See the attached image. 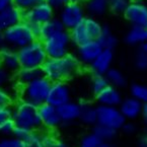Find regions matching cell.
Returning a JSON list of instances; mask_svg holds the SVG:
<instances>
[{"label":"cell","mask_w":147,"mask_h":147,"mask_svg":"<svg viewBox=\"0 0 147 147\" xmlns=\"http://www.w3.org/2000/svg\"><path fill=\"white\" fill-rule=\"evenodd\" d=\"M97 147H114L110 142H102Z\"/></svg>","instance_id":"48"},{"label":"cell","mask_w":147,"mask_h":147,"mask_svg":"<svg viewBox=\"0 0 147 147\" xmlns=\"http://www.w3.org/2000/svg\"><path fill=\"white\" fill-rule=\"evenodd\" d=\"M11 79V72L7 71L0 65V87L5 86Z\"/></svg>","instance_id":"42"},{"label":"cell","mask_w":147,"mask_h":147,"mask_svg":"<svg viewBox=\"0 0 147 147\" xmlns=\"http://www.w3.org/2000/svg\"><path fill=\"white\" fill-rule=\"evenodd\" d=\"M102 143L100 140L93 132L85 134L79 141V147H97Z\"/></svg>","instance_id":"36"},{"label":"cell","mask_w":147,"mask_h":147,"mask_svg":"<svg viewBox=\"0 0 147 147\" xmlns=\"http://www.w3.org/2000/svg\"><path fill=\"white\" fill-rule=\"evenodd\" d=\"M119 109L124 118L129 121H133L143 115V104L133 96H128L123 98L120 104Z\"/></svg>","instance_id":"15"},{"label":"cell","mask_w":147,"mask_h":147,"mask_svg":"<svg viewBox=\"0 0 147 147\" xmlns=\"http://www.w3.org/2000/svg\"><path fill=\"white\" fill-rule=\"evenodd\" d=\"M125 122L126 119L122 115L119 107L97 106V124L118 131L122 129Z\"/></svg>","instance_id":"8"},{"label":"cell","mask_w":147,"mask_h":147,"mask_svg":"<svg viewBox=\"0 0 147 147\" xmlns=\"http://www.w3.org/2000/svg\"><path fill=\"white\" fill-rule=\"evenodd\" d=\"M14 104V96L10 90L4 86L0 87V108L12 107Z\"/></svg>","instance_id":"35"},{"label":"cell","mask_w":147,"mask_h":147,"mask_svg":"<svg viewBox=\"0 0 147 147\" xmlns=\"http://www.w3.org/2000/svg\"><path fill=\"white\" fill-rule=\"evenodd\" d=\"M106 76L110 85L118 87V88H121V87L125 86L126 83H127V79H126L125 74L120 69H118V68L115 67L111 68L110 71L106 74Z\"/></svg>","instance_id":"28"},{"label":"cell","mask_w":147,"mask_h":147,"mask_svg":"<svg viewBox=\"0 0 147 147\" xmlns=\"http://www.w3.org/2000/svg\"><path fill=\"white\" fill-rule=\"evenodd\" d=\"M24 20V12L11 5L0 12V30L5 32L9 28Z\"/></svg>","instance_id":"17"},{"label":"cell","mask_w":147,"mask_h":147,"mask_svg":"<svg viewBox=\"0 0 147 147\" xmlns=\"http://www.w3.org/2000/svg\"><path fill=\"white\" fill-rule=\"evenodd\" d=\"M4 38L7 47L14 50H20L38 39L32 26L24 20L5 30Z\"/></svg>","instance_id":"5"},{"label":"cell","mask_w":147,"mask_h":147,"mask_svg":"<svg viewBox=\"0 0 147 147\" xmlns=\"http://www.w3.org/2000/svg\"><path fill=\"white\" fill-rule=\"evenodd\" d=\"M44 0H12V5L18 8L22 12L32 9L39 3H41Z\"/></svg>","instance_id":"37"},{"label":"cell","mask_w":147,"mask_h":147,"mask_svg":"<svg viewBox=\"0 0 147 147\" xmlns=\"http://www.w3.org/2000/svg\"><path fill=\"white\" fill-rule=\"evenodd\" d=\"M69 35L72 42V45L75 46V47H78V46L90 41L88 32H87L86 28H85L84 24L82 22L80 24H78V26H76L72 30H70Z\"/></svg>","instance_id":"26"},{"label":"cell","mask_w":147,"mask_h":147,"mask_svg":"<svg viewBox=\"0 0 147 147\" xmlns=\"http://www.w3.org/2000/svg\"><path fill=\"white\" fill-rule=\"evenodd\" d=\"M70 100H71V88L69 84L64 81L52 82L47 98L48 104L59 108Z\"/></svg>","instance_id":"12"},{"label":"cell","mask_w":147,"mask_h":147,"mask_svg":"<svg viewBox=\"0 0 147 147\" xmlns=\"http://www.w3.org/2000/svg\"><path fill=\"white\" fill-rule=\"evenodd\" d=\"M125 42L131 46H140L147 43V28L131 26L125 35Z\"/></svg>","instance_id":"20"},{"label":"cell","mask_w":147,"mask_h":147,"mask_svg":"<svg viewBox=\"0 0 147 147\" xmlns=\"http://www.w3.org/2000/svg\"><path fill=\"white\" fill-rule=\"evenodd\" d=\"M82 24H84L90 40H97L100 38V34H102V32L104 26H102V22L98 20V18H92V16H88V15H87L86 18H84V20L82 22Z\"/></svg>","instance_id":"27"},{"label":"cell","mask_w":147,"mask_h":147,"mask_svg":"<svg viewBox=\"0 0 147 147\" xmlns=\"http://www.w3.org/2000/svg\"><path fill=\"white\" fill-rule=\"evenodd\" d=\"M81 68L76 55L70 53L60 58H48L42 67V72L51 82H67L79 73Z\"/></svg>","instance_id":"1"},{"label":"cell","mask_w":147,"mask_h":147,"mask_svg":"<svg viewBox=\"0 0 147 147\" xmlns=\"http://www.w3.org/2000/svg\"><path fill=\"white\" fill-rule=\"evenodd\" d=\"M15 127H16V125H15L12 118L5 120L0 124V135H2L3 137L12 136Z\"/></svg>","instance_id":"39"},{"label":"cell","mask_w":147,"mask_h":147,"mask_svg":"<svg viewBox=\"0 0 147 147\" xmlns=\"http://www.w3.org/2000/svg\"><path fill=\"white\" fill-rule=\"evenodd\" d=\"M96 102L100 106L108 107H119L123 100V96L120 91V88L109 85L100 93L96 95Z\"/></svg>","instance_id":"16"},{"label":"cell","mask_w":147,"mask_h":147,"mask_svg":"<svg viewBox=\"0 0 147 147\" xmlns=\"http://www.w3.org/2000/svg\"><path fill=\"white\" fill-rule=\"evenodd\" d=\"M131 0H108L109 11L115 14H124Z\"/></svg>","instance_id":"34"},{"label":"cell","mask_w":147,"mask_h":147,"mask_svg":"<svg viewBox=\"0 0 147 147\" xmlns=\"http://www.w3.org/2000/svg\"><path fill=\"white\" fill-rule=\"evenodd\" d=\"M141 50L144 51L145 53H147V43L145 44V45H143L142 47H141Z\"/></svg>","instance_id":"51"},{"label":"cell","mask_w":147,"mask_h":147,"mask_svg":"<svg viewBox=\"0 0 147 147\" xmlns=\"http://www.w3.org/2000/svg\"><path fill=\"white\" fill-rule=\"evenodd\" d=\"M18 55L20 67L42 69L43 65L48 60L43 41L40 39L35 40L28 45L20 48L18 50Z\"/></svg>","instance_id":"3"},{"label":"cell","mask_w":147,"mask_h":147,"mask_svg":"<svg viewBox=\"0 0 147 147\" xmlns=\"http://www.w3.org/2000/svg\"><path fill=\"white\" fill-rule=\"evenodd\" d=\"M114 58H115L114 51L104 49L88 67L89 71L93 75H106L111 68H113Z\"/></svg>","instance_id":"14"},{"label":"cell","mask_w":147,"mask_h":147,"mask_svg":"<svg viewBox=\"0 0 147 147\" xmlns=\"http://www.w3.org/2000/svg\"><path fill=\"white\" fill-rule=\"evenodd\" d=\"M131 96L135 97L142 104L147 102V85L142 83H134L130 87Z\"/></svg>","instance_id":"32"},{"label":"cell","mask_w":147,"mask_h":147,"mask_svg":"<svg viewBox=\"0 0 147 147\" xmlns=\"http://www.w3.org/2000/svg\"><path fill=\"white\" fill-rule=\"evenodd\" d=\"M0 147H24V141L14 136H7L0 139Z\"/></svg>","instance_id":"40"},{"label":"cell","mask_w":147,"mask_h":147,"mask_svg":"<svg viewBox=\"0 0 147 147\" xmlns=\"http://www.w3.org/2000/svg\"><path fill=\"white\" fill-rule=\"evenodd\" d=\"M123 15L131 26L147 28V1L131 0Z\"/></svg>","instance_id":"9"},{"label":"cell","mask_w":147,"mask_h":147,"mask_svg":"<svg viewBox=\"0 0 147 147\" xmlns=\"http://www.w3.org/2000/svg\"><path fill=\"white\" fill-rule=\"evenodd\" d=\"M86 15L92 18L104 16L109 11L108 0H86L84 4Z\"/></svg>","instance_id":"22"},{"label":"cell","mask_w":147,"mask_h":147,"mask_svg":"<svg viewBox=\"0 0 147 147\" xmlns=\"http://www.w3.org/2000/svg\"><path fill=\"white\" fill-rule=\"evenodd\" d=\"M55 16L56 11L45 1H42L32 9L24 12V22L30 26H42Z\"/></svg>","instance_id":"10"},{"label":"cell","mask_w":147,"mask_h":147,"mask_svg":"<svg viewBox=\"0 0 147 147\" xmlns=\"http://www.w3.org/2000/svg\"><path fill=\"white\" fill-rule=\"evenodd\" d=\"M69 2H73V3H80V4H84L86 0H68Z\"/></svg>","instance_id":"50"},{"label":"cell","mask_w":147,"mask_h":147,"mask_svg":"<svg viewBox=\"0 0 147 147\" xmlns=\"http://www.w3.org/2000/svg\"><path fill=\"white\" fill-rule=\"evenodd\" d=\"M122 131H123L125 134L127 135H131V134H134L135 132H136V125H135L134 123H132V122H125V124L123 125V127H122Z\"/></svg>","instance_id":"45"},{"label":"cell","mask_w":147,"mask_h":147,"mask_svg":"<svg viewBox=\"0 0 147 147\" xmlns=\"http://www.w3.org/2000/svg\"><path fill=\"white\" fill-rule=\"evenodd\" d=\"M11 109H12L11 118L16 126L24 127L30 131H39L42 128L38 106L20 98L18 102L13 104Z\"/></svg>","instance_id":"2"},{"label":"cell","mask_w":147,"mask_h":147,"mask_svg":"<svg viewBox=\"0 0 147 147\" xmlns=\"http://www.w3.org/2000/svg\"><path fill=\"white\" fill-rule=\"evenodd\" d=\"M42 134H43V141L45 147H70V145L67 142L62 140L52 131H48V132L42 133Z\"/></svg>","instance_id":"30"},{"label":"cell","mask_w":147,"mask_h":147,"mask_svg":"<svg viewBox=\"0 0 147 147\" xmlns=\"http://www.w3.org/2000/svg\"><path fill=\"white\" fill-rule=\"evenodd\" d=\"M98 43L102 47V49H107V50H115V48L118 45V40L117 36L114 34L112 28L109 26H104L102 28V32L100 34V38L97 39Z\"/></svg>","instance_id":"25"},{"label":"cell","mask_w":147,"mask_h":147,"mask_svg":"<svg viewBox=\"0 0 147 147\" xmlns=\"http://www.w3.org/2000/svg\"><path fill=\"white\" fill-rule=\"evenodd\" d=\"M81 113L79 120L86 126H95L97 124V107L87 102H80Z\"/></svg>","instance_id":"23"},{"label":"cell","mask_w":147,"mask_h":147,"mask_svg":"<svg viewBox=\"0 0 147 147\" xmlns=\"http://www.w3.org/2000/svg\"><path fill=\"white\" fill-rule=\"evenodd\" d=\"M145 120V124H146V126H147V119H144Z\"/></svg>","instance_id":"53"},{"label":"cell","mask_w":147,"mask_h":147,"mask_svg":"<svg viewBox=\"0 0 147 147\" xmlns=\"http://www.w3.org/2000/svg\"><path fill=\"white\" fill-rule=\"evenodd\" d=\"M139 147H147V145H139Z\"/></svg>","instance_id":"52"},{"label":"cell","mask_w":147,"mask_h":147,"mask_svg":"<svg viewBox=\"0 0 147 147\" xmlns=\"http://www.w3.org/2000/svg\"><path fill=\"white\" fill-rule=\"evenodd\" d=\"M58 113L62 124H70L79 120L81 113V105L77 102H66L58 108Z\"/></svg>","instance_id":"19"},{"label":"cell","mask_w":147,"mask_h":147,"mask_svg":"<svg viewBox=\"0 0 147 147\" xmlns=\"http://www.w3.org/2000/svg\"><path fill=\"white\" fill-rule=\"evenodd\" d=\"M84 5L80 3L68 2L64 7L57 11V18L63 24L65 30H70L80 24L86 18Z\"/></svg>","instance_id":"7"},{"label":"cell","mask_w":147,"mask_h":147,"mask_svg":"<svg viewBox=\"0 0 147 147\" xmlns=\"http://www.w3.org/2000/svg\"><path fill=\"white\" fill-rule=\"evenodd\" d=\"M43 75L42 69L40 68H26L20 67L18 71L15 72L14 78L15 81L20 86L26 85L28 83L32 82V80L37 79Z\"/></svg>","instance_id":"21"},{"label":"cell","mask_w":147,"mask_h":147,"mask_svg":"<svg viewBox=\"0 0 147 147\" xmlns=\"http://www.w3.org/2000/svg\"><path fill=\"white\" fill-rule=\"evenodd\" d=\"M48 5H50L55 11L60 10L62 7H64L69 1L68 0H44Z\"/></svg>","instance_id":"43"},{"label":"cell","mask_w":147,"mask_h":147,"mask_svg":"<svg viewBox=\"0 0 147 147\" xmlns=\"http://www.w3.org/2000/svg\"><path fill=\"white\" fill-rule=\"evenodd\" d=\"M12 117V109L11 107H7V108H0V124L3 121L7 119H10Z\"/></svg>","instance_id":"44"},{"label":"cell","mask_w":147,"mask_h":147,"mask_svg":"<svg viewBox=\"0 0 147 147\" xmlns=\"http://www.w3.org/2000/svg\"><path fill=\"white\" fill-rule=\"evenodd\" d=\"M143 116H144V119H147V102L143 104Z\"/></svg>","instance_id":"49"},{"label":"cell","mask_w":147,"mask_h":147,"mask_svg":"<svg viewBox=\"0 0 147 147\" xmlns=\"http://www.w3.org/2000/svg\"><path fill=\"white\" fill-rule=\"evenodd\" d=\"M134 66L139 71H147V53L140 50L135 55Z\"/></svg>","instance_id":"38"},{"label":"cell","mask_w":147,"mask_h":147,"mask_svg":"<svg viewBox=\"0 0 147 147\" xmlns=\"http://www.w3.org/2000/svg\"><path fill=\"white\" fill-rule=\"evenodd\" d=\"M24 147H45L43 134L39 131H32L30 134L24 140Z\"/></svg>","instance_id":"33"},{"label":"cell","mask_w":147,"mask_h":147,"mask_svg":"<svg viewBox=\"0 0 147 147\" xmlns=\"http://www.w3.org/2000/svg\"><path fill=\"white\" fill-rule=\"evenodd\" d=\"M30 132H32V131L28 130V129H26V128L20 127V126H16L15 129H14V131H13L12 136H14L15 138L20 139V140L24 141V139H26V137L30 134Z\"/></svg>","instance_id":"41"},{"label":"cell","mask_w":147,"mask_h":147,"mask_svg":"<svg viewBox=\"0 0 147 147\" xmlns=\"http://www.w3.org/2000/svg\"><path fill=\"white\" fill-rule=\"evenodd\" d=\"M92 132L102 140V142H111L117 135V130H114L104 125H100V124L93 126Z\"/></svg>","instance_id":"29"},{"label":"cell","mask_w":147,"mask_h":147,"mask_svg":"<svg viewBox=\"0 0 147 147\" xmlns=\"http://www.w3.org/2000/svg\"><path fill=\"white\" fill-rule=\"evenodd\" d=\"M5 46H6V44H5L4 32H2V30H0V50H1L2 48H4Z\"/></svg>","instance_id":"47"},{"label":"cell","mask_w":147,"mask_h":147,"mask_svg":"<svg viewBox=\"0 0 147 147\" xmlns=\"http://www.w3.org/2000/svg\"><path fill=\"white\" fill-rule=\"evenodd\" d=\"M110 85L106 75H93L90 80V90L96 96Z\"/></svg>","instance_id":"31"},{"label":"cell","mask_w":147,"mask_h":147,"mask_svg":"<svg viewBox=\"0 0 147 147\" xmlns=\"http://www.w3.org/2000/svg\"><path fill=\"white\" fill-rule=\"evenodd\" d=\"M52 82L44 75L26 85L20 86V96L22 100L30 102L36 106L47 102L48 94L50 91Z\"/></svg>","instance_id":"4"},{"label":"cell","mask_w":147,"mask_h":147,"mask_svg":"<svg viewBox=\"0 0 147 147\" xmlns=\"http://www.w3.org/2000/svg\"><path fill=\"white\" fill-rule=\"evenodd\" d=\"M0 65L9 72H16L20 68L18 50L5 46L0 50Z\"/></svg>","instance_id":"18"},{"label":"cell","mask_w":147,"mask_h":147,"mask_svg":"<svg viewBox=\"0 0 147 147\" xmlns=\"http://www.w3.org/2000/svg\"><path fill=\"white\" fill-rule=\"evenodd\" d=\"M48 58H60L71 53L72 42L69 30H63L56 35L43 40Z\"/></svg>","instance_id":"6"},{"label":"cell","mask_w":147,"mask_h":147,"mask_svg":"<svg viewBox=\"0 0 147 147\" xmlns=\"http://www.w3.org/2000/svg\"><path fill=\"white\" fill-rule=\"evenodd\" d=\"M63 30H65L63 24H61L59 18L57 16H55L52 20H50L49 22H45V24L41 26L39 39L43 41V40L47 39V38H50L52 36L58 34V32H62Z\"/></svg>","instance_id":"24"},{"label":"cell","mask_w":147,"mask_h":147,"mask_svg":"<svg viewBox=\"0 0 147 147\" xmlns=\"http://www.w3.org/2000/svg\"><path fill=\"white\" fill-rule=\"evenodd\" d=\"M39 114L41 118L42 127L48 131H54L62 125L58 113V108L53 107L52 105L45 102L39 107Z\"/></svg>","instance_id":"13"},{"label":"cell","mask_w":147,"mask_h":147,"mask_svg":"<svg viewBox=\"0 0 147 147\" xmlns=\"http://www.w3.org/2000/svg\"><path fill=\"white\" fill-rule=\"evenodd\" d=\"M104 50L97 40H90L82 45L76 47L75 55L79 61L81 67L88 68L91 63Z\"/></svg>","instance_id":"11"},{"label":"cell","mask_w":147,"mask_h":147,"mask_svg":"<svg viewBox=\"0 0 147 147\" xmlns=\"http://www.w3.org/2000/svg\"><path fill=\"white\" fill-rule=\"evenodd\" d=\"M12 5V0H0V12Z\"/></svg>","instance_id":"46"}]
</instances>
